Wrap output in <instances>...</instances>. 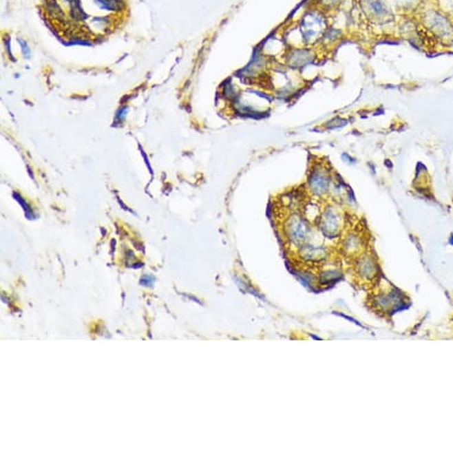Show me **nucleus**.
I'll use <instances>...</instances> for the list:
<instances>
[{"label": "nucleus", "instance_id": "5", "mask_svg": "<svg viewBox=\"0 0 453 453\" xmlns=\"http://www.w3.org/2000/svg\"><path fill=\"white\" fill-rule=\"evenodd\" d=\"M316 52L310 47H293L286 52L285 61L288 68L299 70L313 65L316 61Z\"/></svg>", "mask_w": 453, "mask_h": 453}, {"label": "nucleus", "instance_id": "2", "mask_svg": "<svg viewBox=\"0 0 453 453\" xmlns=\"http://www.w3.org/2000/svg\"><path fill=\"white\" fill-rule=\"evenodd\" d=\"M285 234L290 244L295 249H299L304 244L311 242L313 226L302 213H292L285 224Z\"/></svg>", "mask_w": 453, "mask_h": 453}, {"label": "nucleus", "instance_id": "14", "mask_svg": "<svg viewBox=\"0 0 453 453\" xmlns=\"http://www.w3.org/2000/svg\"><path fill=\"white\" fill-rule=\"evenodd\" d=\"M319 1L325 6H334V5L337 4L339 0H319Z\"/></svg>", "mask_w": 453, "mask_h": 453}, {"label": "nucleus", "instance_id": "1", "mask_svg": "<svg viewBox=\"0 0 453 453\" xmlns=\"http://www.w3.org/2000/svg\"><path fill=\"white\" fill-rule=\"evenodd\" d=\"M297 29L299 34L300 44H303V47H311L321 42L323 34L328 30V22L322 11L313 10L304 14Z\"/></svg>", "mask_w": 453, "mask_h": 453}, {"label": "nucleus", "instance_id": "3", "mask_svg": "<svg viewBox=\"0 0 453 453\" xmlns=\"http://www.w3.org/2000/svg\"><path fill=\"white\" fill-rule=\"evenodd\" d=\"M334 180L335 178L331 175L329 167L322 162H317L308 171V180H306L308 191L313 197L323 198L330 195Z\"/></svg>", "mask_w": 453, "mask_h": 453}, {"label": "nucleus", "instance_id": "8", "mask_svg": "<svg viewBox=\"0 0 453 453\" xmlns=\"http://www.w3.org/2000/svg\"><path fill=\"white\" fill-rule=\"evenodd\" d=\"M355 267L356 273H357V275L361 279L370 282V280H372V279L377 277V261L374 260L372 257L367 255V254H364V255L357 257Z\"/></svg>", "mask_w": 453, "mask_h": 453}, {"label": "nucleus", "instance_id": "6", "mask_svg": "<svg viewBox=\"0 0 453 453\" xmlns=\"http://www.w3.org/2000/svg\"><path fill=\"white\" fill-rule=\"evenodd\" d=\"M425 23L428 26V30H431L436 36L449 39L453 34V25H451L449 19L436 11H430L426 13Z\"/></svg>", "mask_w": 453, "mask_h": 453}, {"label": "nucleus", "instance_id": "10", "mask_svg": "<svg viewBox=\"0 0 453 453\" xmlns=\"http://www.w3.org/2000/svg\"><path fill=\"white\" fill-rule=\"evenodd\" d=\"M341 37H342V31L338 30L336 28H328V30L325 31V34L322 37L321 42L329 45L338 42Z\"/></svg>", "mask_w": 453, "mask_h": 453}, {"label": "nucleus", "instance_id": "13", "mask_svg": "<svg viewBox=\"0 0 453 453\" xmlns=\"http://www.w3.org/2000/svg\"><path fill=\"white\" fill-rule=\"evenodd\" d=\"M342 159L344 160V162H348V164H351V165H352V164H356V159L352 158L350 154H343Z\"/></svg>", "mask_w": 453, "mask_h": 453}, {"label": "nucleus", "instance_id": "4", "mask_svg": "<svg viewBox=\"0 0 453 453\" xmlns=\"http://www.w3.org/2000/svg\"><path fill=\"white\" fill-rule=\"evenodd\" d=\"M322 234L328 239H335L341 235L343 228V216L338 208L334 205H326L322 210L317 221Z\"/></svg>", "mask_w": 453, "mask_h": 453}, {"label": "nucleus", "instance_id": "9", "mask_svg": "<svg viewBox=\"0 0 453 453\" xmlns=\"http://www.w3.org/2000/svg\"><path fill=\"white\" fill-rule=\"evenodd\" d=\"M362 238L355 233H350L343 239L342 249L348 255H355L362 249Z\"/></svg>", "mask_w": 453, "mask_h": 453}, {"label": "nucleus", "instance_id": "12", "mask_svg": "<svg viewBox=\"0 0 453 453\" xmlns=\"http://www.w3.org/2000/svg\"><path fill=\"white\" fill-rule=\"evenodd\" d=\"M395 4L402 6L403 9H408L410 6H415L418 0H393Z\"/></svg>", "mask_w": 453, "mask_h": 453}, {"label": "nucleus", "instance_id": "7", "mask_svg": "<svg viewBox=\"0 0 453 453\" xmlns=\"http://www.w3.org/2000/svg\"><path fill=\"white\" fill-rule=\"evenodd\" d=\"M364 11L372 18L380 22L387 21L390 17V9L386 0H364Z\"/></svg>", "mask_w": 453, "mask_h": 453}, {"label": "nucleus", "instance_id": "11", "mask_svg": "<svg viewBox=\"0 0 453 453\" xmlns=\"http://www.w3.org/2000/svg\"><path fill=\"white\" fill-rule=\"evenodd\" d=\"M339 277H341L339 271H323V272H321V274H319V284H321V285H329L331 282H336Z\"/></svg>", "mask_w": 453, "mask_h": 453}]
</instances>
